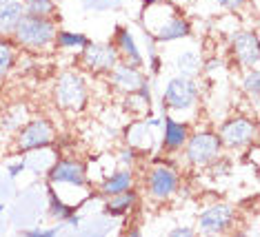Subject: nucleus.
Returning a JSON list of instances; mask_svg holds the SVG:
<instances>
[{
    "label": "nucleus",
    "instance_id": "2",
    "mask_svg": "<svg viewBox=\"0 0 260 237\" xmlns=\"http://www.w3.org/2000/svg\"><path fill=\"white\" fill-rule=\"evenodd\" d=\"M56 25L49 18H38V16H22L20 22L14 29V40L29 49H43L49 43L56 40Z\"/></svg>",
    "mask_w": 260,
    "mask_h": 237
},
{
    "label": "nucleus",
    "instance_id": "11",
    "mask_svg": "<svg viewBox=\"0 0 260 237\" xmlns=\"http://www.w3.org/2000/svg\"><path fill=\"white\" fill-rule=\"evenodd\" d=\"M234 222V209L227 204L211 206L200 215V233H222Z\"/></svg>",
    "mask_w": 260,
    "mask_h": 237
},
{
    "label": "nucleus",
    "instance_id": "9",
    "mask_svg": "<svg viewBox=\"0 0 260 237\" xmlns=\"http://www.w3.org/2000/svg\"><path fill=\"white\" fill-rule=\"evenodd\" d=\"M147 186H149V193L153 198L165 200L178 188V175L167 167H156L147 177Z\"/></svg>",
    "mask_w": 260,
    "mask_h": 237
},
{
    "label": "nucleus",
    "instance_id": "27",
    "mask_svg": "<svg viewBox=\"0 0 260 237\" xmlns=\"http://www.w3.org/2000/svg\"><path fill=\"white\" fill-rule=\"evenodd\" d=\"M187 233H191V230H187V228H178V230H174V235H187Z\"/></svg>",
    "mask_w": 260,
    "mask_h": 237
},
{
    "label": "nucleus",
    "instance_id": "26",
    "mask_svg": "<svg viewBox=\"0 0 260 237\" xmlns=\"http://www.w3.org/2000/svg\"><path fill=\"white\" fill-rule=\"evenodd\" d=\"M218 3H220L224 9H240L247 0H218Z\"/></svg>",
    "mask_w": 260,
    "mask_h": 237
},
{
    "label": "nucleus",
    "instance_id": "6",
    "mask_svg": "<svg viewBox=\"0 0 260 237\" xmlns=\"http://www.w3.org/2000/svg\"><path fill=\"white\" fill-rule=\"evenodd\" d=\"M54 142V124L47 120H31L20 129L18 133V149L34 151Z\"/></svg>",
    "mask_w": 260,
    "mask_h": 237
},
{
    "label": "nucleus",
    "instance_id": "16",
    "mask_svg": "<svg viewBox=\"0 0 260 237\" xmlns=\"http://www.w3.org/2000/svg\"><path fill=\"white\" fill-rule=\"evenodd\" d=\"M187 142V127L178 124L174 120H167V129H165V149L176 151Z\"/></svg>",
    "mask_w": 260,
    "mask_h": 237
},
{
    "label": "nucleus",
    "instance_id": "17",
    "mask_svg": "<svg viewBox=\"0 0 260 237\" xmlns=\"http://www.w3.org/2000/svg\"><path fill=\"white\" fill-rule=\"evenodd\" d=\"M127 188H132V173L129 171H118V173H114L109 180H105L100 184V191L105 195H114V193L127 191Z\"/></svg>",
    "mask_w": 260,
    "mask_h": 237
},
{
    "label": "nucleus",
    "instance_id": "14",
    "mask_svg": "<svg viewBox=\"0 0 260 237\" xmlns=\"http://www.w3.org/2000/svg\"><path fill=\"white\" fill-rule=\"evenodd\" d=\"M22 16H25V9L18 0H0V35L14 33Z\"/></svg>",
    "mask_w": 260,
    "mask_h": 237
},
{
    "label": "nucleus",
    "instance_id": "1",
    "mask_svg": "<svg viewBox=\"0 0 260 237\" xmlns=\"http://www.w3.org/2000/svg\"><path fill=\"white\" fill-rule=\"evenodd\" d=\"M143 18L149 31L162 43L182 38V35L189 33V25L180 16H176V11L167 5H151V7H147Z\"/></svg>",
    "mask_w": 260,
    "mask_h": 237
},
{
    "label": "nucleus",
    "instance_id": "10",
    "mask_svg": "<svg viewBox=\"0 0 260 237\" xmlns=\"http://www.w3.org/2000/svg\"><path fill=\"white\" fill-rule=\"evenodd\" d=\"M232 51L236 60L245 67H256L258 64V38L251 31H240L232 38Z\"/></svg>",
    "mask_w": 260,
    "mask_h": 237
},
{
    "label": "nucleus",
    "instance_id": "12",
    "mask_svg": "<svg viewBox=\"0 0 260 237\" xmlns=\"http://www.w3.org/2000/svg\"><path fill=\"white\" fill-rule=\"evenodd\" d=\"M109 73H111L114 87L122 93H132V91H138V89L145 87V80H143V75H140V71L136 67H132V64H127V62L116 64Z\"/></svg>",
    "mask_w": 260,
    "mask_h": 237
},
{
    "label": "nucleus",
    "instance_id": "25",
    "mask_svg": "<svg viewBox=\"0 0 260 237\" xmlns=\"http://www.w3.org/2000/svg\"><path fill=\"white\" fill-rule=\"evenodd\" d=\"M245 91H249L251 98L258 96V73H249L245 78Z\"/></svg>",
    "mask_w": 260,
    "mask_h": 237
},
{
    "label": "nucleus",
    "instance_id": "13",
    "mask_svg": "<svg viewBox=\"0 0 260 237\" xmlns=\"http://www.w3.org/2000/svg\"><path fill=\"white\" fill-rule=\"evenodd\" d=\"M49 177H51V182H54V184H72V186H85L87 184V175H85L82 164L67 162V160L58 162L56 167L51 169Z\"/></svg>",
    "mask_w": 260,
    "mask_h": 237
},
{
    "label": "nucleus",
    "instance_id": "22",
    "mask_svg": "<svg viewBox=\"0 0 260 237\" xmlns=\"http://www.w3.org/2000/svg\"><path fill=\"white\" fill-rule=\"evenodd\" d=\"M178 67H180V71H185L187 75H193V73H198V69H200V60L196 53L187 51L178 58Z\"/></svg>",
    "mask_w": 260,
    "mask_h": 237
},
{
    "label": "nucleus",
    "instance_id": "5",
    "mask_svg": "<svg viewBox=\"0 0 260 237\" xmlns=\"http://www.w3.org/2000/svg\"><path fill=\"white\" fill-rule=\"evenodd\" d=\"M82 64L93 73H109L118 64V51L114 45L100 43V45H87L82 47Z\"/></svg>",
    "mask_w": 260,
    "mask_h": 237
},
{
    "label": "nucleus",
    "instance_id": "4",
    "mask_svg": "<svg viewBox=\"0 0 260 237\" xmlns=\"http://www.w3.org/2000/svg\"><path fill=\"white\" fill-rule=\"evenodd\" d=\"M222 142L216 133H198L187 142V160L196 167H207L220 153Z\"/></svg>",
    "mask_w": 260,
    "mask_h": 237
},
{
    "label": "nucleus",
    "instance_id": "20",
    "mask_svg": "<svg viewBox=\"0 0 260 237\" xmlns=\"http://www.w3.org/2000/svg\"><path fill=\"white\" fill-rule=\"evenodd\" d=\"M27 16H38V18H49L54 14V3L51 0H25L22 5Z\"/></svg>",
    "mask_w": 260,
    "mask_h": 237
},
{
    "label": "nucleus",
    "instance_id": "18",
    "mask_svg": "<svg viewBox=\"0 0 260 237\" xmlns=\"http://www.w3.org/2000/svg\"><path fill=\"white\" fill-rule=\"evenodd\" d=\"M134 200H136V195L127 188V191L114 193V195H111V198L107 200V204H105V206H107V211L111 213V215H120V213H125L129 206L134 204Z\"/></svg>",
    "mask_w": 260,
    "mask_h": 237
},
{
    "label": "nucleus",
    "instance_id": "23",
    "mask_svg": "<svg viewBox=\"0 0 260 237\" xmlns=\"http://www.w3.org/2000/svg\"><path fill=\"white\" fill-rule=\"evenodd\" d=\"M11 60H14V49H11L9 43L0 40V75L11 67Z\"/></svg>",
    "mask_w": 260,
    "mask_h": 237
},
{
    "label": "nucleus",
    "instance_id": "3",
    "mask_svg": "<svg viewBox=\"0 0 260 237\" xmlns=\"http://www.w3.org/2000/svg\"><path fill=\"white\" fill-rule=\"evenodd\" d=\"M54 96L62 111H80L87 102V85L80 75L64 73L58 80Z\"/></svg>",
    "mask_w": 260,
    "mask_h": 237
},
{
    "label": "nucleus",
    "instance_id": "21",
    "mask_svg": "<svg viewBox=\"0 0 260 237\" xmlns=\"http://www.w3.org/2000/svg\"><path fill=\"white\" fill-rule=\"evenodd\" d=\"M56 43L60 45V47H87L89 45V40L85 38V35H78V33H67V31H60V33H56Z\"/></svg>",
    "mask_w": 260,
    "mask_h": 237
},
{
    "label": "nucleus",
    "instance_id": "8",
    "mask_svg": "<svg viewBox=\"0 0 260 237\" xmlns=\"http://www.w3.org/2000/svg\"><path fill=\"white\" fill-rule=\"evenodd\" d=\"M196 98H198L196 85L185 78L171 80L167 85V91H165V102H167L169 109H176V111L189 109V106L196 102Z\"/></svg>",
    "mask_w": 260,
    "mask_h": 237
},
{
    "label": "nucleus",
    "instance_id": "19",
    "mask_svg": "<svg viewBox=\"0 0 260 237\" xmlns=\"http://www.w3.org/2000/svg\"><path fill=\"white\" fill-rule=\"evenodd\" d=\"M127 111H132V113H140L145 115L147 111H149V96L145 93V89H138V91H132L127 93Z\"/></svg>",
    "mask_w": 260,
    "mask_h": 237
},
{
    "label": "nucleus",
    "instance_id": "7",
    "mask_svg": "<svg viewBox=\"0 0 260 237\" xmlns=\"http://www.w3.org/2000/svg\"><path fill=\"white\" fill-rule=\"evenodd\" d=\"M218 138H220L224 146H232V149L247 146L256 138V124L251 120H247V117H236V120H229L222 124Z\"/></svg>",
    "mask_w": 260,
    "mask_h": 237
},
{
    "label": "nucleus",
    "instance_id": "24",
    "mask_svg": "<svg viewBox=\"0 0 260 237\" xmlns=\"http://www.w3.org/2000/svg\"><path fill=\"white\" fill-rule=\"evenodd\" d=\"M51 213H54L56 217H69V215H72V209H69V206H64L60 200L56 198V195H51Z\"/></svg>",
    "mask_w": 260,
    "mask_h": 237
},
{
    "label": "nucleus",
    "instance_id": "15",
    "mask_svg": "<svg viewBox=\"0 0 260 237\" xmlns=\"http://www.w3.org/2000/svg\"><path fill=\"white\" fill-rule=\"evenodd\" d=\"M118 56L122 58V62L132 64V67H138L140 64V53H138V47H136V43L132 40V35H129V31H125V29H120L118 31Z\"/></svg>",
    "mask_w": 260,
    "mask_h": 237
}]
</instances>
